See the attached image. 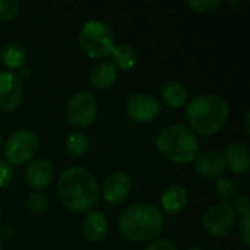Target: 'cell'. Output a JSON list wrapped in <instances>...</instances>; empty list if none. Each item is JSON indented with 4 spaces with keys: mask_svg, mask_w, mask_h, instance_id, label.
<instances>
[{
    "mask_svg": "<svg viewBox=\"0 0 250 250\" xmlns=\"http://www.w3.org/2000/svg\"><path fill=\"white\" fill-rule=\"evenodd\" d=\"M224 163L236 174H246L250 167L249 149L237 142L229 144L224 151Z\"/></svg>",
    "mask_w": 250,
    "mask_h": 250,
    "instance_id": "14",
    "label": "cell"
},
{
    "mask_svg": "<svg viewBox=\"0 0 250 250\" xmlns=\"http://www.w3.org/2000/svg\"><path fill=\"white\" fill-rule=\"evenodd\" d=\"M0 146H1V135H0Z\"/></svg>",
    "mask_w": 250,
    "mask_h": 250,
    "instance_id": "32",
    "label": "cell"
},
{
    "mask_svg": "<svg viewBox=\"0 0 250 250\" xmlns=\"http://www.w3.org/2000/svg\"><path fill=\"white\" fill-rule=\"evenodd\" d=\"M53 177H54V168L51 163L44 158L34 160L32 163L28 164L25 170L26 185L37 192H41L42 189L48 188L50 183L53 182Z\"/></svg>",
    "mask_w": 250,
    "mask_h": 250,
    "instance_id": "12",
    "label": "cell"
},
{
    "mask_svg": "<svg viewBox=\"0 0 250 250\" xmlns=\"http://www.w3.org/2000/svg\"><path fill=\"white\" fill-rule=\"evenodd\" d=\"M221 4V0H189L188 6L196 13H209Z\"/></svg>",
    "mask_w": 250,
    "mask_h": 250,
    "instance_id": "24",
    "label": "cell"
},
{
    "mask_svg": "<svg viewBox=\"0 0 250 250\" xmlns=\"http://www.w3.org/2000/svg\"><path fill=\"white\" fill-rule=\"evenodd\" d=\"M82 233H83L85 239L92 243L104 240L108 234L107 217L100 211L88 212L83 220V224H82Z\"/></svg>",
    "mask_w": 250,
    "mask_h": 250,
    "instance_id": "15",
    "label": "cell"
},
{
    "mask_svg": "<svg viewBox=\"0 0 250 250\" xmlns=\"http://www.w3.org/2000/svg\"><path fill=\"white\" fill-rule=\"evenodd\" d=\"M161 97L164 103L171 108H180L188 104L189 100V91L186 86L179 81H168L163 85Z\"/></svg>",
    "mask_w": 250,
    "mask_h": 250,
    "instance_id": "18",
    "label": "cell"
},
{
    "mask_svg": "<svg viewBox=\"0 0 250 250\" xmlns=\"http://www.w3.org/2000/svg\"><path fill=\"white\" fill-rule=\"evenodd\" d=\"M188 250H204V249H199V248H192V249H188Z\"/></svg>",
    "mask_w": 250,
    "mask_h": 250,
    "instance_id": "31",
    "label": "cell"
},
{
    "mask_svg": "<svg viewBox=\"0 0 250 250\" xmlns=\"http://www.w3.org/2000/svg\"><path fill=\"white\" fill-rule=\"evenodd\" d=\"M38 138L29 129L15 130L6 141L4 157L10 166H22L28 163L37 152Z\"/></svg>",
    "mask_w": 250,
    "mask_h": 250,
    "instance_id": "6",
    "label": "cell"
},
{
    "mask_svg": "<svg viewBox=\"0 0 250 250\" xmlns=\"http://www.w3.org/2000/svg\"><path fill=\"white\" fill-rule=\"evenodd\" d=\"M236 221L237 214L230 204H217L205 212L202 218V226L208 236L221 239L234 229Z\"/></svg>",
    "mask_w": 250,
    "mask_h": 250,
    "instance_id": "7",
    "label": "cell"
},
{
    "mask_svg": "<svg viewBox=\"0 0 250 250\" xmlns=\"http://www.w3.org/2000/svg\"><path fill=\"white\" fill-rule=\"evenodd\" d=\"M215 192H217V196L221 199V204H229L237 196V186L231 179L223 177L217 182Z\"/></svg>",
    "mask_w": 250,
    "mask_h": 250,
    "instance_id": "22",
    "label": "cell"
},
{
    "mask_svg": "<svg viewBox=\"0 0 250 250\" xmlns=\"http://www.w3.org/2000/svg\"><path fill=\"white\" fill-rule=\"evenodd\" d=\"M249 223H250V214L242 215V220L239 223V236L243 240L245 245L250 243V231H249Z\"/></svg>",
    "mask_w": 250,
    "mask_h": 250,
    "instance_id": "28",
    "label": "cell"
},
{
    "mask_svg": "<svg viewBox=\"0 0 250 250\" xmlns=\"http://www.w3.org/2000/svg\"><path fill=\"white\" fill-rule=\"evenodd\" d=\"M0 220H1V211H0Z\"/></svg>",
    "mask_w": 250,
    "mask_h": 250,
    "instance_id": "34",
    "label": "cell"
},
{
    "mask_svg": "<svg viewBox=\"0 0 250 250\" xmlns=\"http://www.w3.org/2000/svg\"><path fill=\"white\" fill-rule=\"evenodd\" d=\"M19 12V4L10 0H0V22L12 21Z\"/></svg>",
    "mask_w": 250,
    "mask_h": 250,
    "instance_id": "25",
    "label": "cell"
},
{
    "mask_svg": "<svg viewBox=\"0 0 250 250\" xmlns=\"http://www.w3.org/2000/svg\"><path fill=\"white\" fill-rule=\"evenodd\" d=\"M195 170L199 176L205 179H217L223 176V173L226 171V163L220 152L207 151L196 157Z\"/></svg>",
    "mask_w": 250,
    "mask_h": 250,
    "instance_id": "13",
    "label": "cell"
},
{
    "mask_svg": "<svg viewBox=\"0 0 250 250\" xmlns=\"http://www.w3.org/2000/svg\"><path fill=\"white\" fill-rule=\"evenodd\" d=\"M0 59L9 69H21L26 62V51L19 42H7L1 48Z\"/></svg>",
    "mask_w": 250,
    "mask_h": 250,
    "instance_id": "19",
    "label": "cell"
},
{
    "mask_svg": "<svg viewBox=\"0 0 250 250\" xmlns=\"http://www.w3.org/2000/svg\"><path fill=\"white\" fill-rule=\"evenodd\" d=\"M0 250H1V240H0Z\"/></svg>",
    "mask_w": 250,
    "mask_h": 250,
    "instance_id": "33",
    "label": "cell"
},
{
    "mask_svg": "<svg viewBox=\"0 0 250 250\" xmlns=\"http://www.w3.org/2000/svg\"><path fill=\"white\" fill-rule=\"evenodd\" d=\"M98 105L95 98L88 92H76L70 97L66 105V116L69 123L76 129L88 127L97 117Z\"/></svg>",
    "mask_w": 250,
    "mask_h": 250,
    "instance_id": "8",
    "label": "cell"
},
{
    "mask_svg": "<svg viewBox=\"0 0 250 250\" xmlns=\"http://www.w3.org/2000/svg\"><path fill=\"white\" fill-rule=\"evenodd\" d=\"M117 81L116 66L110 62H101L91 70L89 82L97 89H107Z\"/></svg>",
    "mask_w": 250,
    "mask_h": 250,
    "instance_id": "17",
    "label": "cell"
},
{
    "mask_svg": "<svg viewBox=\"0 0 250 250\" xmlns=\"http://www.w3.org/2000/svg\"><path fill=\"white\" fill-rule=\"evenodd\" d=\"M119 229L122 236L132 243L151 242L161 234L164 215L152 204H135L122 214Z\"/></svg>",
    "mask_w": 250,
    "mask_h": 250,
    "instance_id": "2",
    "label": "cell"
},
{
    "mask_svg": "<svg viewBox=\"0 0 250 250\" xmlns=\"http://www.w3.org/2000/svg\"><path fill=\"white\" fill-rule=\"evenodd\" d=\"M233 209L236 214H240V215H245V214H249V198L248 195H237L234 199H233Z\"/></svg>",
    "mask_w": 250,
    "mask_h": 250,
    "instance_id": "26",
    "label": "cell"
},
{
    "mask_svg": "<svg viewBox=\"0 0 250 250\" xmlns=\"http://www.w3.org/2000/svg\"><path fill=\"white\" fill-rule=\"evenodd\" d=\"M189 201V193L182 185H173L168 186L163 196H161V207L167 214H179L182 212Z\"/></svg>",
    "mask_w": 250,
    "mask_h": 250,
    "instance_id": "16",
    "label": "cell"
},
{
    "mask_svg": "<svg viewBox=\"0 0 250 250\" xmlns=\"http://www.w3.org/2000/svg\"><path fill=\"white\" fill-rule=\"evenodd\" d=\"M158 152L177 164L193 163L199 154V142L195 133L182 125L164 127L157 138Z\"/></svg>",
    "mask_w": 250,
    "mask_h": 250,
    "instance_id": "4",
    "label": "cell"
},
{
    "mask_svg": "<svg viewBox=\"0 0 250 250\" xmlns=\"http://www.w3.org/2000/svg\"><path fill=\"white\" fill-rule=\"evenodd\" d=\"M48 207V201H47V196L41 192H32L28 195L26 198V208L31 214L34 215H41L45 212Z\"/></svg>",
    "mask_w": 250,
    "mask_h": 250,
    "instance_id": "23",
    "label": "cell"
},
{
    "mask_svg": "<svg viewBox=\"0 0 250 250\" xmlns=\"http://www.w3.org/2000/svg\"><path fill=\"white\" fill-rule=\"evenodd\" d=\"M64 148H66V152L70 157H75V158L83 157L88 152V148H89L88 138L82 132H75L73 130L66 136Z\"/></svg>",
    "mask_w": 250,
    "mask_h": 250,
    "instance_id": "21",
    "label": "cell"
},
{
    "mask_svg": "<svg viewBox=\"0 0 250 250\" xmlns=\"http://www.w3.org/2000/svg\"><path fill=\"white\" fill-rule=\"evenodd\" d=\"M249 113H246V120H245V127H246V133H249Z\"/></svg>",
    "mask_w": 250,
    "mask_h": 250,
    "instance_id": "30",
    "label": "cell"
},
{
    "mask_svg": "<svg viewBox=\"0 0 250 250\" xmlns=\"http://www.w3.org/2000/svg\"><path fill=\"white\" fill-rule=\"evenodd\" d=\"M130 190H132V180L123 171L110 174L103 183V196L111 205H119L125 202L130 195Z\"/></svg>",
    "mask_w": 250,
    "mask_h": 250,
    "instance_id": "11",
    "label": "cell"
},
{
    "mask_svg": "<svg viewBox=\"0 0 250 250\" xmlns=\"http://www.w3.org/2000/svg\"><path fill=\"white\" fill-rule=\"evenodd\" d=\"M57 195L60 204L70 212L91 211L97 205L100 195L97 179L83 167H70L57 180Z\"/></svg>",
    "mask_w": 250,
    "mask_h": 250,
    "instance_id": "1",
    "label": "cell"
},
{
    "mask_svg": "<svg viewBox=\"0 0 250 250\" xmlns=\"http://www.w3.org/2000/svg\"><path fill=\"white\" fill-rule=\"evenodd\" d=\"M161 111V105L158 100L151 94H135L126 103V114L138 122V123H148L152 122Z\"/></svg>",
    "mask_w": 250,
    "mask_h": 250,
    "instance_id": "9",
    "label": "cell"
},
{
    "mask_svg": "<svg viewBox=\"0 0 250 250\" xmlns=\"http://www.w3.org/2000/svg\"><path fill=\"white\" fill-rule=\"evenodd\" d=\"M79 44L91 59H104L116 47L114 32L103 21H88L79 34Z\"/></svg>",
    "mask_w": 250,
    "mask_h": 250,
    "instance_id": "5",
    "label": "cell"
},
{
    "mask_svg": "<svg viewBox=\"0 0 250 250\" xmlns=\"http://www.w3.org/2000/svg\"><path fill=\"white\" fill-rule=\"evenodd\" d=\"M230 107L227 101L218 95H201L193 98L186 108V120L189 126L204 135L218 133L227 125Z\"/></svg>",
    "mask_w": 250,
    "mask_h": 250,
    "instance_id": "3",
    "label": "cell"
},
{
    "mask_svg": "<svg viewBox=\"0 0 250 250\" xmlns=\"http://www.w3.org/2000/svg\"><path fill=\"white\" fill-rule=\"evenodd\" d=\"M22 103V82L13 72H0V110L15 111Z\"/></svg>",
    "mask_w": 250,
    "mask_h": 250,
    "instance_id": "10",
    "label": "cell"
},
{
    "mask_svg": "<svg viewBox=\"0 0 250 250\" xmlns=\"http://www.w3.org/2000/svg\"><path fill=\"white\" fill-rule=\"evenodd\" d=\"M113 62L116 66H119L122 70H129L132 69L136 62H138V54L135 51L133 47H130L129 44H120V45H116L113 53Z\"/></svg>",
    "mask_w": 250,
    "mask_h": 250,
    "instance_id": "20",
    "label": "cell"
},
{
    "mask_svg": "<svg viewBox=\"0 0 250 250\" xmlns=\"http://www.w3.org/2000/svg\"><path fill=\"white\" fill-rule=\"evenodd\" d=\"M13 177V167L7 161H0V188L7 186Z\"/></svg>",
    "mask_w": 250,
    "mask_h": 250,
    "instance_id": "27",
    "label": "cell"
},
{
    "mask_svg": "<svg viewBox=\"0 0 250 250\" xmlns=\"http://www.w3.org/2000/svg\"><path fill=\"white\" fill-rule=\"evenodd\" d=\"M144 250H177V246L174 242L168 239H161V240L149 243Z\"/></svg>",
    "mask_w": 250,
    "mask_h": 250,
    "instance_id": "29",
    "label": "cell"
}]
</instances>
